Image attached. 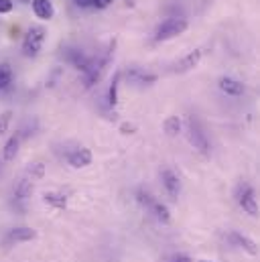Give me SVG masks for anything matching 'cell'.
Wrapping results in <instances>:
<instances>
[{"label":"cell","instance_id":"4","mask_svg":"<svg viewBox=\"0 0 260 262\" xmlns=\"http://www.w3.org/2000/svg\"><path fill=\"white\" fill-rule=\"evenodd\" d=\"M189 142L193 144V148L197 152H201L203 157H209V140H207V136H205V132L203 128L199 126V122H197V118H189Z\"/></svg>","mask_w":260,"mask_h":262},{"label":"cell","instance_id":"24","mask_svg":"<svg viewBox=\"0 0 260 262\" xmlns=\"http://www.w3.org/2000/svg\"><path fill=\"white\" fill-rule=\"evenodd\" d=\"M169 262H193L187 254H173L171 258H169Z\"/></svg>","mask_w":260,"mask_h":262},{"label":"cell","instance_id":"5","mask_svg":"<svg viewBox=\"0 0 260 262\" xmlns=\"http://www.w3.org/2000/svg\"><path fill=\"white\" fill-rule=\"evenodd\" d=\"M67 161L73 169H83V167L92 165V150L85 148V146H79V148H75L67 155Z\"/></svg>","mask_w":260,"mask_h":262},{"label":"cell","instance_id":"13","mask_svg":"<svg viewBox=\"0 0 260 262\" xmlns=\"http://www.w3.org/2000/svg\"><path fill=\"white\" fill-rule=\"evenodd\" d=\"M126 77L132 79L134 83H140V85H150V83L157 81V75L155 73H144L140 69H130L128 73H126Z\"/></svg>","mask_w":260,"mask_h":262},{"label":"cell","instance_id":"16","mask_svg":"<svg viewBox=\"0 0 260 262\" xmlns=\"http://www.w3.org/2000/svg\"><path fill=\"white\" fill-rule=\"evenodd\" d=\"M14 193H16V199H29V197H31V193H33V183H31L29 179L18 181V185H16Z\"/></svg>","mask_w":260,"mask_h":262},{"label":"cell","instance_id":"1","mask_svg":"<svg viewBox=\"0 0 260 262\" xmlns=\"http://www.w3.org/2000/svg\"><path fill=\"white\" fill-rule=\"evenodd\" d=\"M187 20L185 18H179V16H171V18H165L157 31H155V41H169V39H175L179 35H183L187 31Z\"/></svg>","mask_w":260,"mask_h":262},{"label":"cell","instance_id":"11","mask_svg":"<svg viewBox=\"0 0 260 262\" xmlns=\"http://www.w3.org/2000/svg\"><path fill=\"white\" fill-rule=\"evenodd\" d=\"M230 240H232L236 246L244 248L248 254H252V256H256V254H258V246H256V242H254V240H250L248 236H242V234H238V232H232V234H230Z\"/></svg>","mask_w":260,"mask_h":262},{"label":"cell","instance_id":"23","mask_svg":"<svg viewBox=\"0 0 260 262\" xmlns=\"http://www.w3.org/2000/svg\"><path fill=\"white\" fill-rule=\"evenodd\" d=\"M14 8V2L12 0H0V14H6Z\"/></svg>","mask_w":260,"mask_h":262},{"label":"cell","instance_id":"7","mask_svg":"<svg viewBox=\"0 0 260 262\" xmlns=\"http://www.w3.org/2000/svg\"><path fill=\"white\" fill-rule=\"evenodd\" d=\"M199 61H201V51L199 49H195L191 53H187L185 57H181L179 61H177V66H175V71L177 73H185V71H191L195 67L199 66Z\"/></svg>","mask_w":260,"mask_h":262},{"label":"cell","instance_id":"27","mask_svg":"<svg viewBox=\"0 0 260 262\" xmlns=\"http://www.w3.org/2000/svg\"><path fill=\"white\" fill-rule=\"evenodd\" d=\"M77 6H92V0H73Z\"/></svg>","mask_w":260,"mask_h":262},{"label":"cell","instance_id":"21","mask_svg":"<svg viewBox=\"0 0 260 262\" xmlns=\"http://www.w3.org/2000/svg\"><path fill=\"white\" fill-rule=\"evenodd\" d=\"M138 201H140L144 207H148V209H150V207H153V203H155V199L148 195L146 191H142V189L138 191Z\"/></svg>","mask_w":260,"mask_h":262},{"label":"cell","instance_id":"26","mask_svg":"<svg viewBox=\"0 0 260 262\" xmlns=\"http://www.w3.org/2000/svg\"><path fill=\"white\" fill-rule=\"evenodd\" d=\"M120 130L124 134H132V132H136V126L132 122H124V124H120Z\"/></svg>","mask_w":260,"mask_h":262},{"label":"cell","instance_id":"14","mask_svg":"<svg viewBox=\"0 0 260 262\" xmlns=\"http://www.w3.org/2000/svg\"><path fill=\"white\" fill-rule=\"evenodd\" d=\"M150 209L155 211V217H157L161 224H169V222H171V213H169V207H167L165 203H159V201H155Z\"/></svg>","mask_w":260,"mask_h":262},{"label":"cell","instance_id":"3","mask_svg":"<svg viewBox=\"0 0 260 262\" xmlns=\"http://www.w3.org/2000/svg\"><path fill=\"white\" fill-rule=\"evenodd\" d=\"M236 201L240 203V207L248 213V215H258V199L254 189L248 183H240L236 189Z\"/></svg>","mask_w":260,"mask_h":262},{"label":"cell","instance_id":"29","mask_svg":"<svg viewBox=\"0 0 260 262\" xmlns=\"http://www.w3.org/2000/svg\"><path fill=\"white\" fill-rule=\"evenodd\" d=\"M201 262H209V260H201Z\"/></svg>","mask_w":260,"mask_h":262},{"label":"cell","instance_id":"12","mask_svg":"<svg viewBox=\"0 0 260 262\" xmlns=\"http://www.w3.org/2000/svg\"><path fill=\"white\" fill-rule=\"evenodd\" d=\"M18 146H20V134H12L6 140L4 148H2V159L4 161H14V157L18 155Z\"/></svg>","mask_w":260,"mask_h":262},{"label":"cell","instance_id":"28","mask_svg":"<svg viewBox=\"0 0 260 262\" xmlns=\"http://www.w3.org/2000/svg\"><path fill=\"white\" fill-rule=\"evenodd\" d=\"M126 4H130V6H132V4H134V0H126Z\"/></svg>","mask_w":260,"mask_h":262},{"label":"cell","instance_id":"2","mask_svg":"<svg viewBox=\"0 0 260 262\" xmlns=\"http://www.w3.org/2000/svg\"><path fill=\"white\" fill-rule=\"evenodd\" d=\"M45 39H47V31L41 25L31 27L25 35V41H23V55L25 57H37L39 51L43 49Z\"/></svg>","mask_w":260,"mask_h":262},{"label":"cell","instance_id":"9","mask_svg":"<svg viewBox=\"0 0 260 262\" xmlns=\"http://www.w3.org/2000/svg\"><path fill=\"white\" fill-rule=\"evenodd\" d=\"M33 12L41 18V20H51L55 16V8L49 0H33Z\"/></svg>","mask_w":260,"mask_h":262},{"label":"cell","instance_id":"8","mask_svg":"<svg viewBox=\"0 0 260 262\" xmlns=\"http://www.w3.org/2000/svg\"><path fill=\"white\" fill-rule=\"evenodd\" d=\"M220 90L224 92V94H228V96H242L244 94V83L242 81H238V79H234V77H222L220 79Z\"/></svg>","mask_w":260,"mask_h":262},{"label":"cell","instance_id":"22","mask_svg":"<svg viewBox=\"0 0 260 262\" xmlns=\"http://www.w3.org/2000/svg\"><path fill=\"white\" fill-rule=\"evenodd\" d=\"M29 173H31V175H35V177H43L45 169H43V165H41V163H33V165L29 167Z\"/></svg>","mask_w":260,"mask_h":262},{"label":"cell","instance_id":"25","mask_svg":"<svg viewBox=\"0 0 260 262\" xmlns=\"http://www.w3.org/2000/svg\"><path fill=\"white\" fill-rule=\"evenodd\" d=\"M112 2L114 0H92V6H96V8H108Z\"/></svg>","mask_w":260,"mask_h":262},{"label":"cell","instance_id":"6","mask_svg":"<svg viewBox=\"0 0 260 262\" xmlns=\"http://www.w3.org/2000/svg\"><path fill=\"white\" fill-rule=\"evenodd\" d=\"M161 181H163V185H165V189H167V193L171 195V199H177L179 193H181V181H179V177H177V173H173V171H163L161 173Z\"/></svg>","mask_w":260,"mask_h":262},{"label":"cell","instance_id":"10","mask_svg":"<svg viewBox=\"0 0 260 262\" xmlns=\"http://www.w3.org/2000/svg\"><path fill=\"white\" fill-rule=\"evenodd\" d=\"M35 238H37V232H35L33 228H27V226L14 228V230H10V234H8V240H12L14 244H18V242H31V240H35Z\"/></svg>","mask_w":260,"mask_h":262},{"label":"cell","instance_id":"17","mask_svg":"<svg viewBox=\"0 0 260 262\" xmlns=\"http://www.w3.org/2000/svg\"><path fill=\"white\" fill-rule=\"evenodd\" d=\"M118 83H120V73H114L112 83L108 88V104L110 106H116V102H118Z\"/></svg>","mask_w":260,"mask_h":262},{"label":"cell","instance_id":"20","mask_svg":"<svg viewBox=\"0 0 260 262\" xmlns=\"http://www.w3.org/2000/svg\"><path fill=\"white\" fill-rule=\"evenodd\" d=\"M10 122H12V112H10V110L2 112V114H0V136L8 132V128H10Z\"/></svg>","mask_w":260,"mask_h":262},{"label":"cell","instance_id":"18","mask_svg":"<svg viewBox=\"0 0 260 262\" xmlns=\"http://www.w3.org/2000/svg\"><path fill=\"white\" fill-rule=\"evenodd\" d=\"M43 199H45V203H49V205H53L57 209H63L67 205V197L63 193H45Z\"/></svg>","mask_w":260,"mask_h":262},{"label":"cell","instance_id":"15","mask_svg":"<svg viewBox=\"0 0 260 262\" xmlns=\"http://www.w3.org/2000/svg\"><path fill=\"white\" fill-rule=\"evenodd\" d=\"M163 128H165V132H167L169 136H177V134H181V120H179L177 116H169V118L165 120Z\"/></svg>","mask_w":260,"mask_h":262},{"label":"cell","instance_id":"19","mask_svg":"<svg viewBox=\"0 0 260 262\" xmlns=\"http://www.w3.org/2000/svg\"><path fill=\"white\" fill-rule=\"evenodd\" d=\"M12 79H14L12 69L6 66V63H0V90H6L12 83Z\"/></svg>","mask_w":260,"mask_h":262}]
</instances>
